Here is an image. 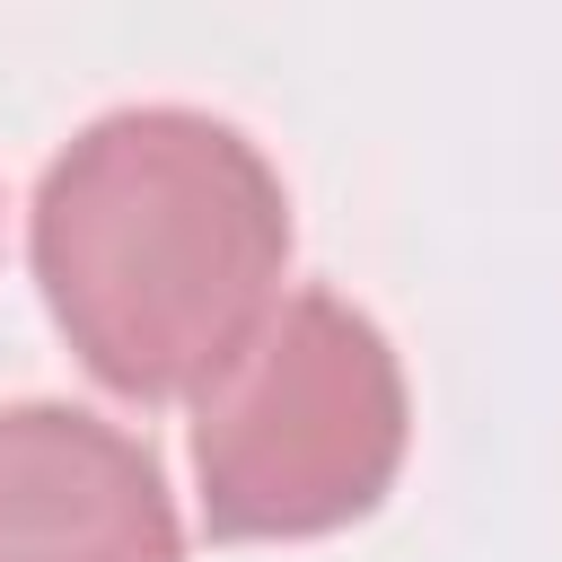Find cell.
Wrapping results in <instances>:
<instances>
[{
  "label": "cell",
  "mask_w": 562,
  "mask_h": 562,
  "mask_svg": "<svg viewBox=\"0 0 562 562\" xmlns=\"http://www.w3.org/2000/svg\"><path fill=\"white\" fill-rule=\"evenodd\" d=\"M26 255L79 369L132 404H167L193 395L272 307L290 193L237 123L123 105L44 167Z\"/></svg>",
  "instance_id": "cell-1"
},
{
  "label": "cell",
  "mask_w": 562,
  "mask_h": 562,
  "mask_svg": "<svg viewBox=\"0 0 562 562\" xmlns=\"http://www.w3.org/2000/svg\"><path fill=\"white\" fill-rule=\"evenodd\" d=\"M413 439L395 342L334 290H290L193 386V492L220 544H299L369 518Z\"/></svg>",
  "instance_id": "cell-2"
},
{
  "label": "cell",
  "mask_w": 562,
  "mask_h": 562,
  "mask_svg": "<svg viewBox=\"0 0 562 562\" xmlns=\"http://www.w3.org/2000/svg\"><path fill=\"white\" fill-rule=\"evenodd\" d=\"M0 562H184L158 457L79 404H0Z\"/></svg>",
  "instance_id": "cell-3"
}]
</instances>
